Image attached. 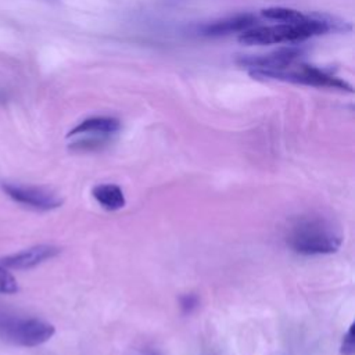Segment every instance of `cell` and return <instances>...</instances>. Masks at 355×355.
Masks as SVG:
<instances>
[{
  "label": "cell",
  "mask_w": 355,
  "mask_h": 355,
  "mask_svg": "<svg viewBox=\"0 0 355 355\" xmlns=\"http://www.w3.org/2000/svg\"><path fill=\"white\" fill-rule=\"evenodd\" d=\"M121 123L118 119L111 116H92L82 121L68 133V137L79 135H94V136H111L118 132Z\"/></svg>",
  "instance_id": "obj_9"
},
{
  "label": "cell",
  "mask_w": 355,
  "mask_h": 355,
  "mask_svg": "<svg viewBox=\"0 0 355 355\" xmlns=\"http://www.w3.org/2000/svg\"><path fill=\"white\" fill-rule=\"evenodd\" d=\"M343 22H334V18L311 14L306 19L298 24L282 22L269 26L250 28L240 33L239 42L245 46H266L279 43H297L316 35H323L330 31L343 29Z\"/></svg>",
  "instance_id": "obj_1"
},
{
  "label": "cell",
  "mask_w": 355,
  "mask_h": 355,
  "mask_svg": "<svg viewBox=\"0 0 355 355\" xmlns=\"http://www.w3.org/2000/svg\"><path fill=\"white\" fill-rule=\"evenodd\" d=\"M92 194L94 200L107 211H118L126 204L122 189L114 183L97 184L92 189Z\"/></svg>",
  "instance_id": "obj_10"
},
{
  "label": "cell",
  "mask_w": 355,
  "mask_h": 355,
  "mask_svg": "<svg viewBox=\"0 0 355 355\" xmlns=\"http://www.w3.org/2000/svg\"><path fill=\"white\" fill-rule=\"evenodd\" d=\"M300 55H301V50L288 47V49H280V50L272 51L269 54L241 57L239 60V64L241 67L248 68V71H275V69H283L295 64Z\"/></svg>",
  "instance_id": "obj_7"
},
{
  "label": "cell",
  "mask_w": 355,
  "mask_h": 355,
  "mask_svg": "<svg viewBox=\"0 0 355 355\" xmlns=\"http://www.w3.org/2000/svg\"><path fill=\"white\" fill-rule=\"evenodd\" d=\"M55 333V327L37 318H19L1 315L0 337L14 345L37 347L47 343Z\"/></svg>",
  "instance_id": "obj_3"
},
{
  "label": "cell",
  "mask_w": 355,
  "mask_h": 355,
  "mask_svg": "<svg viewBox=\"0 0 355 355\" xmlns=\"http://www.w3.org/2000/svg\"><path fill=\"white\" fill-rule=\"evenodd\" d=\"M61 252V248L50 244H39L22 251L6 255L0 258V265L6 269H15V270H25L32 269Z\"/></svg>",
  "instance_id": "obj_6"
},
{
  "label": "cell",
  "mask_w": 355,
  "mask_h": 355,
  "mask_svg": "<svg viewBox=\"0 0 355 355\" xmlns=\"http://www.w3.org/2000/svg\"><path fill=\"white\" fill-rule=\"evenodd\" d=\"M133 355H162L157 348L153 347H143L133 352Z\"/></svg>",
  "instance_id": "obj_15"
},
{
  "label": "cell",
  "mask_w": 355,
  "mask_h": 355,
  "mask_svg": "<svg viewBox=\"0 0 355 355\" xmlns=\"http://www.w3.org/2000/svg\"><path fill=\"white\" fill-rule=\"evenodd\" d=\"M19 290L17 279L0 265V294H15Z\"/></svg>",
  "instance_id": "obj_12"
},
{
  "label": "cell",
  "mask_w": 355,
  "mask_h": 355,
  "mask_svg": "<svg viewBox=\"0 0 355 355\" xmlns=\"http://www.w3.org/2000/svg\"><path fill=\"white\" fill-rule=\"evenodd\" d=\"M257 18L254 14H237L225 19H219L207 25H202L198 32L204 36L218 37V36H226L236 32H244L254 26Z\"/></svg>",
  "instance_id": "obj_8"
},
{
  "label": "cell",
  "mask_w": 355,
  "mask_h": 355,
  "mask_svg": "<svg viewBox=\"0 0 355 355\" xmlns=\"http://www.w3.org/2000/svg\"><path fill=\"white\" fill-rule=\"evenodd\" d=\"M262 15L266 17L268 19H275L280 22H291V24H298L306 19V15L293 10V8H286V7H270L262 10Z\"/></svg>",
  "instance_id": "obj_11"
},
{
  "label": "cell",
  "mask_w": 355,
  "mask_h": 355,
  "mask_svg": "<svg viewBox=\"0 0 355 355\" xmlns=\"http://www.w3.org/2000/svg\"><path fill=\"white\" fill-rule=\"evenodd\" d=\"M1 187L11 200L35 209L50 211L62 204V198L58 194L44 187L19 183H3Z\"/></svg>",
  "instance_id": "obj_5"
},
{
  "label": "cell",
  "mask_w": 355,
  "mask_h": 355,
  "mask_svg": "<svg viewBox=\"0 0 355 355\" xmlns=\"http://www.w3.org/2000/svg\"><path fill=\"white\" fill-rule=\"evenodd\" d=\"M250 75L255 79H273L291 83H301L316 87H329L338 89L345 92H352V87L343 79L333 76L316 67L305 64H293L283 69L275 71H248Z\"/></svg>",
  "instance_id": "obj_4"
},
{
  "label": "cell",
  "mask_w": 355,
  "mask_h": 355,
  "mask_svg": "<svg viewBox=\"0 0 355 355\" xmlns=\"http://www.w3.org/2000/svg\"><path fill=\"white\" fill-rule=\"evenodd\" d=\"M290 247L302 255H323L338 251L341 236L319 219H305L297 223L290 236Z\"/></svg>",
  "instance_id": "obj_2"
},
{
  "label": "cell",
  "mask_w": 355,
  "mask_h": 355,
  "mask_svg": "<svg viewBox=\"0 0 355 355\" xmlns=\"http://www.w3.org/2000/svg\"><path fill=\"white\" fill-rule=\"evenodd\" d=\"M179 304H180V309L184 315H190L193 313L197 308H198V304H200V300L196 294L190 293V294H184L179 298Z\"/></svg>",
  "instance_id": "obj_13"
},
{
  "label": "cell",
  "mask_w": 355,
  "mask_h": 355,
  "mask_svg": "<svg viewBox=\"0 0 355 355\" xmlns=\"http://www.w3.org/2000/svg\"><path fill=\"white\" fill-rule=\"evenodd\" d=\"M340 352L343 355H354L355 352V338H354V324H351L347 330V333L343 337Z\"/></svg>",
  "instance_id": "obj_14"
}]
</instances>
